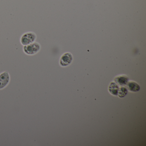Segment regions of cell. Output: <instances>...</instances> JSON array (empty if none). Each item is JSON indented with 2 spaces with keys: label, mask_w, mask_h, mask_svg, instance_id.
<instances>
[{
  "label": "cell",
  "mask_w": 146,
  "mask_h": 146,
  "mask_svg": "<svg viewBox=\"0 0 146 146\" xmlns=\"http://www.w3.org/2000/svg\"><path fill=\"white\" fill-rule=\"evenodd\" d=\"M126 85V88L132 92H137L140 89L139 85L134 82H128Z\"/></svg>",
  "instance_id": "8992f818"
},
{
  "label": "cell",
  "mask_w": 146,
  "mask_h": 146,
  "mask_svg": "<svg viewBox=\"0 0 146 146\" xmlns=\"http://www.w3.org/2000/svg\"><path fill=\"white\" fill-rule=\"evenodd\" d=\"M114 82L118 85L123 86L126 85L129 82V78L125 76H120L116 77L114 79Z\"/></svg>",
  "instance_id": "5b68a950"
},
{
  "label": "cell",
  "mask_w": 146,
  "mask_h": 146,
  "mask_svg": "<svg viewBox=\"0 0 146 146\" xmlns=\"http://www.w3.org/2000/svg\"><path fill=\"white\" fill-rule=\"evenodd\" d=\"M36 35L33 32H27L23 34L20 38V42L23 46H26L35 41Z\"/></svg>",
  "instance_id": "7a4b0ae2"
},
{
  "label": "cell",
  "mask_w": 146,
  "mask_h": 146,
  "mask_svg": "<svg viewBox=\"0 0 146 146\" xmlns=\"http://www.w3.org/2000/svg\"><path fill=\"white\" fill-rule=\"evenodd\" d=\"M127 93H128L127 89L125 87L122 86V87L119 88V89L117 96L120 98H122V97L125 96L127 94Z\"/></svg>",
  "instance_id": "ba28073f"
},
{
  "label": "cell",
  "mask_w": 146,
  "mask_h": 146,
  "mask_svg": "<svg viewBox=\"0 0 146 146\" xmlns=\"http://www.w3.org/2000/svg\"><path fill=\"white\" fill-rule=\"evenodd\" d=\"M119 89V87L118 84L115 82H112L109 85L108 90L111 94L114 96H117Z\"/></svg>",
  "instance_id": "52a82bcc"
},
{
  "label": "cell",
  "mask_w": 146,
  "mask_h": 146,
  "mask_svg": "<svg viewBox=\"0 0 146 146\" xmlns=\"http://www.w3.org/2000/svg\"><path fill=\"white\" fill-rule=\"evenodd\" d=\"M41 49L40 43L35 41L29 45L24 46L23 50L27 55H33L37 54Z\"/></svg>",
  "instance_id": "6da1fadb"
},
{
  "label": "cell",
  "mask_w": 146,
  "mask_h": 146,
  "mask_svg": "<svg viewBox=\"0 0 146 146\" xmlns=\"http://www.w3.org/2000/svg\"><path fill=\"white\" fill-rule=\"evenodd\" d=\"M11 77L9 72L5 71L0 74V90L5 88L10 82Z\"/></svg>",
  "instance_id": "3957f363"
},
{
  "label": "cell",
  "mask_w": 146,
  "mask_h": 146,
  "mask_svg": "<svg viewBox=\"0 0 146 146\" xmlns=\"http://www.w3.org/2000/svg\"><path fill=\"white\" fill-rule=\"evenodd\" d=\"M72 56L71 54L67 52L64 54L60 58V64L62 66H66L71 63Z\"/></svg>",
  "instance_id": "277c9868"
}]
</instances>
